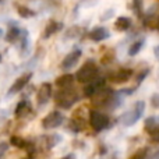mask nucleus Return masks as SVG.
<instances>
[{"label":"nucleus","mask_w":159,"mask_h":159,"mask_svg":"<svg viewBox=\"0 0 159 159\" xmlns=\"http://www.w3.org/2000/svg\"><path fill=\"white\" fill-rule=\"evenodd\" d=\"M80 101V95L75 89L71 87L69 88H59V91L55 95V103L60 109H71L75 103Z\"/></svg>","instance_id":"f257e3e1"},{"label":"nucleus","mask_w":159,"mask_h":159,"mask_svg":"<svg viewBox=\"0 0 159 159\" xmlns=\"http://www.w3.org/2000/svg\"><path fill=\"white\" fill-rule=\"evenodd\" d=\"M113 96H115V91L110 87H102L91 96V105L93 107H98V109H102V107H109L110 102H112Z\"/></svg>","instance_id":"f03ea898"},{"label":"nucleus","mask_w":159,"mask_h":159,"mask_svg":"<svg viewBox=\"0 0 159 159\" xmlns=\"http://www.w3.org/2000/svg\"><path fill=\"white\" fill-rule=\"evenodd\" d=\"M144 112H145V102L137 101L131 109L127 110L126 113H123V115L120 116V121L123 123V126H126V127L133 126V124H135L143 117Z\"/></svg>","instance_id":"7ed1b4c3"},{"label":"nucleus","mask_w":159,"mask_h":159,"mask_svg":"<svg viewBox=\"0 0 159 159\" xmlns=\"http://www.w3.org/2000/svg\"><path fill=\"white\" fill-rule=\"evenodd\" d=\"M98 74H99V69L96 66V63L93 60H87L78 69V71L75 73V80L80 84H87V82L92 81L93 78L98 77Z\"/></svg>","instance_id":"20e7f679"},{"label":"nucleus","mask_w":159,"mask_h":159,"mask_svg":"<svg viewBox=\"0 0 159 159\" xmlns=\"http://www.w3.org/2000/svg\"><path fill=\"white\" fill-rule=\"evenodd\" d=\"M88 119H89V126L93 129V131L99 133L102 130H105L109 126V117H107L105 113L99 112V110H91L88 113Z\"/></svg>","instance_id":"39448f33"},{"label":"nucleus","mask_w":159,"mask_h":159,"mask_svg":"<svg viewBox=\"0 0 159 159\" xmlns=\"http://www.w3.org/2000/svg\"><path fill=\"white\" fill-rule=\"evenodd\" d=\"M64 121V116L61 115L59 110H53V112L48 113L43 119H42V127L45 130H50V129H56L60 127Z\"/></svg>","instance_id":"423d86ee"},{"label":"nucleus","mask_w":159,"mask_h":159,"mask_svg":"<svg viewBox=\"0 0 159 159\" xmlns=\"http://www.w3.org/2000/svg\"><path fill=\"white\" fill-rule=\"evenodd\" d=\"M134 75V71L131 69H126V67H121V69L116 70V71H112L109 75H107V80L113 84H124L127 82L130 78Z\"/></svg>","instance_id":"0eeeda50"},{"label":"nucleus","mask_w":159,"mask_h":159,"mask_svg":"<svg viewBox=\"0 0 159 159\" xmlns=\"http://www.w3.org/2000/svg\"><path fill=\"white\" fill-rule=\"evenodd\" d=\"M31 78H32V73L31 71H28V73H24L22 75H20L18 78L16 80V81L11 84V87H10V89H8V95H14V93H17V92H20V91H22L25 87H27V84H30V81H31Z\"/></svg>","instance_id":"6e6552de"},{"label":"nucleus","mask_w":159,"mask_h":159,"mask_svg":"<svg viewBox=\"0 0 159 159\" xmlns=\"http://www.w3.org/2000/svg\"><path fill=\"white\" fill-rule=\"evenodd\" d=\"M52 92H53L52 84H50V82H43V84L39 87L38 93H36V103H38L39 106L46 105L48 102L50 101V98H52Z\"/></svg>","instance_id":"1a4fd4ad"},{"label":"nucleus","mask_w":159,"mask_h":159,"mask_svg":"<svg viewBox=\"0 0 159 159\" xmlns=\"http://www.w3.org/2000/svg\"><path fill=\"white\" fill-rule=\"evenodd\" d=\"M103 85H105V78H98V77L93 78L92 81L85 84L84 89H82V95H84L85 98H91V96H92L99 88L103 87Z\"/></svg>","instance_id":"9d476101"},{"label":"nucleus","mask_w":159,"mask_h":159,"mask_svg":"<svg viewBox=\"0 0 159 159\" xmlns=\"http://www.w3.org/2000/svg\"><path fill=\"white\" fill-rule=\"evenodd\" d=\"M81 56H82L81 49H74V50H71V52H70L69 55H67L66 57L63 59V61H61L60 67H61L63 70L71 69L73 66H75V64H77V61L80 60V57H81Z\"/></svg>","instance_id":"9b49d317"},{"label":"nucleus","mask_w":159,"mask_h":159,"mask_svg":"<svg viewBox=\"0 0 159 159\" xmlns=\"http://www.w3.org/2000/svg\"><path fill=\"white\" fill-rule=\"evenodd\" d=\"M24 32H25V30H21L18 25L10 24L7 34H6V41H7L8 43H17V42H20V39H21Z\"/></svg>","instance_id":"f8f14e48"},{"label":"nucleus","mask_w":159,"mask_h":159,"mask_svg":"<svg viewBox=\"0 0 159 159\" xmlns=\"http://www.w3.org/2000/svg\"><path fill=\"white\" fill-rule=\"evenodd\" d=\"M32 112V106H31V102L24 99V101H20L16 106V110H14V116L17 119H22L27 117L30 113Z\"/></svg>","instance_id":"ddd939ff"},{"label":"nucleus","mask_w":159,"mask_h":159,"mask_svg":"<svg viewBox=\"0 0 159 159\" xmlns=\"http://www.w3.org/2000/svg\"><path fill=\"white\" fill-rule=\"evenodd\" d=\"M61 28H63V24H61V22L56 21V20H50V21L46 24V27H45L43 34H42V38L49 39L50 36H53L55 34H57L59 31H61Z\"/></svg>","instance_id":"4468645a"},{"label":"nucleus","mask_w":159,"mask_h":159,"mask_svg":"<svg viewBox=\"0 0 159 159\" xmlns=\"http://www.w3.org/2000/svg\"><path fill=\"white\" fill-rule=\"evenodd\" d=\"M88 36H89V39L92 42H102V41H105L106 38H109L110 34H109V31H107V28L95 27L92 31H89Z\"/></svg>","instance_id":"2eb2a0df"},{"label":"nucleus","mask_w":159,"mask_h":159,"mask_svg":"<svg viewBox=\"0 0 159 159\" xmlns=\"http://www.w3.org/2000/svg\"><path fill=\"white\" fill-rule=\"evenodd\" d=\"M75 81V77L73 74H61L59 75L57 78H56L55 84L57 88H69V87H73V84H74Z\"/></svg>","instance_id":"dca6fc26"},{"label":"nucleus","mask_w":159,"mask_h":159,"mask_svg":"<svg viewBox=\"0 0 159 159\" xmlns=\"http://www.w3.org/2000/svg\"><path fill=\"white\" fill-rule=\"evenodd\" d=\"M41 144H43L45 149H52L55 145H57L60 143V135L59 134H50V135H45V137L41 138L39 141Z\"/></svg>","instance_id":"f3484780"},{"label":"nucleus","mask_w":159,"mask_h":159,"mask_svg":"<svg viewBox=\"0 0 159 159\" xmlns=\"http://www.w3.org/2000/svg\"><path fill=\"white\" fill-rule=\"evenodd\" d=\"M144 129L145 131L149 134V137L155 135L157 133H159V121L157 120V117H148L145 120V124H144Z\"/></svg>","instance_id":"a211bd4d"},{"label":"nucleus","mask_w":159,"mask_h":159,"mask_svg":"<svg viewBox=\"0 0 159 159\" xmlns=\"http://www.w3.org/2000/svg\"><path fill=\"white\" fill-rule=\"evenodd\" d=\"M85 129V121L82 117H78V116H73L71 120L69 123V130L73 133H81L82 130Z\"/></svg>","instance_id":"6ab92c4d"},{"label":"nucleus","mask_w":159,"mask_h":159,"mask_svg":"<svg viewBox=\"0 0 159 159\" xmlns=\"http://www.w3.org/2000/svg\"><path fill=\"white\" fill-rule=\"evenodd\" d=\"M131 27V20L129 17H119L115 22V30L119 32H124V31H129Z\"/></svg>","instance_id":"aec40b11"},{"label":"nucleus","mask_w":159,"mask_h":159,"mask_svg":"<svg viewBox=\"0 0 159 159\" xmlns=\"http://www.w3.org/2000/svg\"><path fill=\"white\" fill-rule=\"evenodd\" d=\"M144 43H145V41L144 39H138V41H135L134 43H131L130 45V48H129V56H137L138 53H140V50L143 49V46H144Z\"/></svg>","instance_id":"412c9836"},{"label":"nucleus","mask_w":159,"mask_h":159,"mask_svg":"<svg viewBox=\"0 0 159 159\" xmlns=\"http://www.w3.org/2000/svg\"><path fill=\"white\" fill-rule=\"evenodd\" d=\"M17 13L20 14V17H22V18H32V17H35V11L31 10L30 7H27V6H21V4H17Z\"/></svg>","instance_id":"4be33fe9"},{"label":"nucleus","mask_w":159,"mask_h":159,"mask_svg":"<svg viewBox=\"0 0 159 159\" xmlns=\"http://www.w3.org/2000/svg\"><path fill=\"white\" fill-rule=\"evenodd\" d=\"M101 61H102V64H110L112 61H115V50L113 49H106V52L102 55Z\"/></svg>","instance_id":"5701e85b"},{"label":"nucleus","mask_w":159,"mask_h":159,"mask_svg":"<svg viewBox=\"0 0 159 159\" xmlns=\"http://www.w3.org/2000/svg\"><path fill=\"white\" fill-rule=\"evenodd\" d=\"M144 0H131V8L138 17H143V10H144Z\"/></svg>","instance_id":"b1692460"},{"label":"nucleus","mask_w":159,"mask_h":159,"mask_svg":"<svg viewBox=\"0 0 159 159\" xmlns=\"http://www.w3.org/2000/svg\"><path fill=\"white\" fill-rule=\"evenodd\" d=\"M8 126H10V121L6 117H0V135L6 134L8 131Z\"/></svg>","instance_id":"393cba45"},{"label":"nucleus","mask_w":159,"mask_h":159,"mask_svg":"<svg viewBox=\"0 0 159 159\" xmlns=\"http://www.w3.org/2000/svg\"><path fill=\"white\" fill-rule=\"evenodd\" d=\"M148 73H149V70L148 69H144V70H141V71H138L137 73V77H135V82H137V87L143 82V80L148 75Z\"/></svg>","instance_id":"a878e982"},{"label":"nucleus","mask_w":159,"mask_h":159,"mask_svg":"<svg viewBox=\"0 0 159 159\" xmlns=\"http://www.w3.org/2000/svg\"><path fill=\"white\" fill-rule=\"evenodd\" d=\"M145 157H147V149L143 148V149H138L130 159H145Z\"/></svg>","instance_id":"bb28decb"},{"label":"nucleus","mask_w":159,"mask_h":159,"mask_svg":"<svg viewBox=\"0 0 159 159\" xmlns=\"http://www.w3.org/2000/svg\"><path fill=\"white\" fill-rule=\"evenodd\" d=\"M149 102H151V105L155 109H159V93H154L151 96V99H149Z\"/></svg>","instance_id":"cd10ccee"},{"label":"nucleus","mask_w":159,"mask_h":159,"mask_svg":"<svg viewBox=\"0 0 159 159\" xmlns=\"http://www.w3.org/2000/svg\"><path fill=\"white\" fill-rule=\"evenodd\" d=\"M7 149H8L7 143H0V159H2V157L6 154V152H7Z\"/></svg>","instance_id":"c85d7f7f"},{"label":"nucleus","mask_w":159,"mask_h":159,"mask_svg":"<svg viewBox=\"0 0 159 159\" xmlns=\"http://www.w3.org/2000/svg\"><path fill=\"white\" fill-rule=\"evenodd\" d=\"M148 159H159V149L155 152H152V154L148 157Z\"/></svg>","instance_id":"c756f323"},{"label":"nucleus","mask_w":159,"mask_h":159,"mask_svg":"<svg viewBox=\"0 0 159 159\" xmlns=\"http://www.w3.org/2000/svg\"><path fill=\"white\" fill-rule=\"evenodd\" d=\"M151 141H152V143H158V144H159V133H157L155 135H152V137H151Z\"/></svg>","instance_id":"7c9ffc66"},{"label":"nucleus","mask_w":159,"mask_h":159,"mask_svg":"<svg viewBox=\"0 0 159 159\" xmlns=\"http://www.w3.org/2000/svg\"><path fill=\"white\" fill-rule=\"evenodd\" d=\"M154 55H155V57L159 60V45H157V46L154 48Z\"/></svg>","instance_id":"2f4dec72"},{"label":"nucleus","mask_w":159,"mask_h":159,"mask_svg":"<svg viewBox=\"0 0 159 159\" xmlns=\"http://www.w3.org/2000/svg\"><path fill=\"white\" fill-rule=\"evenodd\" d=\"M154 28H155V30H158V31H159V17L157 18V21H155V25H154Z\"/></svg>","instance_id":"473e14b6"},{"label":"nucleus","mask_w":159,"mask_h":159,"mask_svg":"<svg viewBox=\"0 0 159 159\" xmlns=\"http://www.w3.org/2000/svg\"><path fill=\"white\" fill-rule=\"evenodd\" d=\"M61 159H75V157L73 154H70V155H66L64 158H61Z\"/></svg>","instance_id":"72a5a7b5"},{"label":"nucleus","mask_w":159,"mask_h":159,"mask_svg":"<svg viewBox=\"0 0 159 159\" xmlns=\"http://www.w3.org/2000/svg\"><path fill=\"white\" fill-rule=\"evenodd\" d=\"M25 159H34V157H30V155H28V157L25 158Z\"/></svg>","instance_id":"f704fd0d"},{"label":"nucleus","mask_w":159,"mask_h":159,"mask_svg":"<svg viewBox=\"0 0 159 159\" xmlns=\"http://www.w3.org/2000/svg\"><path fill=\"white\" fill-rule=\"evenodd\" d=\"M2 35H3V31H2V28H0V38H2Z\"/></svg>","instance_id":"c9c22d12"},{"label":"nucleus","mask_w":159,"mask_h":159,"mask_svg":"<svg viewBox=\"0 0 159 159\" xmlns=\"http://www.w3.org/2000/svg\"><path fill=\"white\" fill-rule=\"evenodd\" d=\"M0 2H2V0H0Z\"/></svg>","instance_id":"e433bc0d"}]
</instances>
